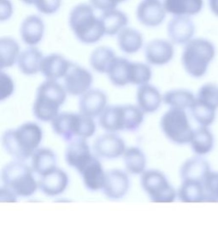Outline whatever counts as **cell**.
I'll list each match as a JSON object with an SVG mask.
<instances>
[{"mask_svg": "<svg viewBox=\"0 0 218 250\" xmlns=\"http://www.w3.org/2000/svg\"><path fill=\"white\" fill-rule=\"evenodd\" d=\"M30 168L23 161L15 160L4 165L2 170L3 186L13 191L17 197L28 198L34 194L39 187Z\"/></svg>", "mask_w": 218, "mask_h": 250, "instance_id": "cell-6", "label": "cell"}, {"mask_svg": "<svg viewBox=\"0 0 218 250\" xmlns=\"http://www.w3.org/2000/svg\"><path fill=\"white\" fill-rule=\"evenodd\" d=\"M129 122L128 105H109L99 116L100 125L106 131H128Z\"/></svg>", "mask_w": 218, "mask_h": 250, "instance_id": "cell-10", "label": "cell"}, {"mask_svg": "<svg viewBox=\"0 0 218 250\" xmlns=\"http://www.w3.org/2000/svg\"><path fill=\"white\" fill-rule=\"evenodd\" d=\"M44 56L42 52L34 46H31L21 52L17 65L25 75H35L41 72Z\"/></svg>", "mask_w": 218, "mask_h": 250, "instance_id": "cell-25", "label": "cell"}, {"mask_svg": "<svg viewBox=\"0 0 218 250\" xmlns=\"http://www.w3.org/2000/svg\"><path fill=\"white\" fill-rule=\"evenodd\" d=\"M34 5L40 13L53 15L59 10L62 5V0H37Z\"/></svg>", "mask_w": 218, "mask_h": 250, "instance_id": "cell-41", "label": "cell"}, {"mask_svg": "<svg viewBox=\"0 0 218 250\" xmlns=\"http://www.w3.org/2000/svg\"><path fill=\"white\" fill-rule=\"evenodd\" d=\"M160 128L165 137L175 144L186 145L191 142L194 130L183 109H169L161 118Z\"/></svg>", "mask_w": 218, "mask_h": 250, "instance_id": "cell-7", "label": "cell"}, {"mask_svg": "<svg viewBox=\"0 0 218 250\" xmlns=\"http://www.w3.org/2000/svg\"><path fill=\"white\" fill-rule=\"evenodd\" d=\"M163 101L165 104L173 108L191 110L196 102V97L193 92L188 89H172L165 93Z\"/></svg>", "mask_w": 218, "mask_h": 250, "instance_id": "cell-32", "label": "cell"}, {"mask_svg": "<svg viewBox=\"0 0 218 250\" xmlns=\"http://www.w3.org/2000/svg\"><path fill=\"white\" fill-rule=\"evenodd\" d=\"M20 45L17 40L10 37H2L0 39V67H11L17 62L20 56Z\"/></svg>", "mask_w": 218, "mask_h": 250, "instance_id": "cell-31", "label": "cell"}, {"mask_svg": "<svg viewBox=\"0 0 218 250\" xmlns=\"http://www.w3.org/2000/svg\"><path fill=\"white\" fill-rule=\"evenodd\" d=\"M17 195L14 193L13 191L10 190L9 188H5L4 186H2L1 188V195H0V199L1 202H17Z\"/></svg>", "mask_w": 218, "mask_h": 250, "instance_id": "cell-44", "label": "cell"}, {"mask_svg": "<svg viewBox=\"0 0 218 250\" xmlns=\"http://www.w3.org/2000/svg\"><path fill=\"white\" fill-rule=\"evenodd\" d=\"M145 58L153 66H164L168 64L174 57V46L171 41L153 40L145 46Z\"/></svg>", "mask_w": 218, "mask_h": 250, "instance_id": "cell-13", "label": "cell"}, {"mask_svg": "<svg viewBox=\"0 0 218 250\" xmlns=\"http://www.w3.org/2000/svg\"><path fill=\"white\" fill-rule=\"evenodd\" d=\"M20 1H22L25 4H27V5H33V4L34 5L37 0H20Z\"/></svg>", "mask_w": 218, "mask_h": 250, "instance_id": "cell-46", "label": "cell"}, {"mask_svg": "<svg viewBox=\"0 0 218 250\" xmlns=\"http://www.w3.org/2000/svg\"><path fill=\"white\" fill-rule=\"evenodd\" d=\"M191 112L195 121L200 126L209 127L215 121L217 111L201 105L197 102H195Z\"/></svg>", "mask_w": 218, "mask_h": 250, "instance_id": "cell-38", "label": "cell"}, {"mask_svg": "<svg viewBox=\"0 0 218 250\" xmlns=\"http://www.w3.org/2000/svg\"><path fill=\"white\" fill-rule=\"evenodd\" d=\"M107 102V95L103 91L97 89H89L80 96V112L91 118L97 117L106 108Z\"/></svg>", "mask_w": 218, "mask_h": 250, "instance_id": "cell-20", "label": "cell"}, {"mask_svg": "<svg viewBox=\"0 0 218 250\" xmlns=\"http://www.w3.org/2000/svg\"><path fill=\"white\" fill-rule=\"evenodd\" d=\"M79 173L82 176L84 184L89 191L103 190L106 182V173L97 156H93Z\"/></svg>", "mask_w": 218, "mask_h": 250, "instance_id": "cell-16", "label": "cell"}, {"mask_svg": "<svg viewBox=\"0 0 218 250\" xmlns=\"http://www.w3.org/2000/svg\"><path fill=\"white\" fill-rule=\"evenodd\" d=\"M152 79V69L145 63L131 62L130 83L141 86L149 83Z\"/></svg>", "mask_w": 218, "mask_h": 250, "instance_id": "cell-37", "label": "cell"}, {"mask_svg": "<svg viewBox=\"0 0 218 250\" xmlns=\"http://www.w3.org/2000/svg\"><path fill=\"white\" fill-rule=\"evenodd\" d=\"M44 23L36 15L27 16L21 24L20 36L24 43L35 46L42 41L44 35Z\"/></svg>", "mask_w": 218, "mask_h": 250, "instance_id": "cell-21", "label": "cell"}, {"mask_svg": "<svg viewBox=\"0 0 218 250\" xmlns=\"http://www.w3.org/2000/svg\"><path fill=\"white\" fill-rule=\"evenodd\" d=\"M15 91V83L9 74L1 73L0 79V100L3 102L4 100L10 98Z\"/></svg>", "mask_w": 218, "mask_h": 250, "instance_id": "cell-40", "label": "cell"}, {"mask_svg": "<svg viewBox=\"0 0 218 250\" xmlns=\"http://www.w3.org/2000/svg\"><path fill=\"white\" fill-rule=\"evenodd\" d=\"M54 132L69 142L74 139H88L94 135L96 125L93 118L81 112H62L51 121Z\"/></svg>", "mask_w": 218, "mask_h": 250, "instance_id": "cell-5", "label": "cell"}, {"mask_svg": "<svg viewBox=\"0 0 218 250\" xmlns=\"http://www.w3.org/2000/svg\"><path fill=\"white\" fill-rule=\"evenodd\" d=\"M196 102L213 110L218 109V85L214 83H207L198 89Z\"/></svg>", "mask_w": 218, "mask_h": 250, "instance_id": "cell-36", "label": "cell"}, {"mask_svg": "<svg viewBox=\"0 0 218 250\" xmlns=\"http://www.w3.org/2000/svg\"><path fill=\"white\" fill-rule=\"evenodd\" d=\"M117 43L121 51L131 55L142 49L143 37L138 30L126 26L118 33Z\"/></svg>", "mask_w": 218, "mask_h": 250, "instance_id": "cell-28", "label": "cell"}, {"mask_svg": "<svg viewBox=\"0 0 218 250\" xmlns=\"http://www.w3.org/2000/svg\"><path fill=\"white\" fill-rule=\"evenodd\" d=\"M56 167V156L49 148H38L32 156V169L37 175L44 176Z\"/></svg>", "mask_w": 218, "mask_h": 250, "instance_id": "cell-27", "label": "cell"}, {"mask_svg": "<svg viewBox=\"0 0 218 250\" xmlns=\"http://www.w3.org/2000/svg\"><path fill=\"white\" fill-rule=\"evenodd\" d=\"M0 20L5 21L10 19L13 12V5L10 0H1L0 3Z\"/></svg>", "mask_w": 218, "mask_h": 250, "instance_id": "cell-42", "label": "cell"}, {"mask_svg": "<svg viewBox=\"0 0 218 250\" xmlns=\"http://www.w3.org/2000/svg\"><path fill=\"white\" fill-rule=\"evenodd\" d=\"M64 85L55 80H45L37 89L33 112L37 119L51 122L59 114V109L66 100Z\"/></svg>", "mask_w": 218, "mask_h": 250, "instance_id": "cell-3", "label": "cell"}, {"mask_svg": "<svg viewBox=\"0 0 218 250\" xmlns=\"http://www.w3.org/2000/svg\"><path fill=\"white\" fill-rule=\"evenodd\" d=\"M68 22L74 36L86 44L97 43L105 35L103 23L94 8L88 3H79L71 10Z\"/></svg>", "mask_w": 218, "mask_h": 250, "instance_id": "cell-2", "label": "cell"}, {"mask_svg": "<svg viewBox=\"0 0 218 250\" xmlns=\"http://www.w3.org/2000/svg\"><path fill=\"white\" fill-rule=\"evenodd\" d=\"M163 4L173 17H191L201 12L204 0H164Z\"/></svg>", "mask_w": 218, "mask_h": 250, "instance_id": "cell-24", "label": "cell"}, {"mask_svg": "<svg viewBox=\"0 0 218 250\" xmlns=\"http://www.w3.org/2000/svg\"><path fill=\"white\" fill-rule=\"evenodd\" d=\"M70 63L71 62L60 54H50L44 57L41 73L47 80L57 81L65 77Z\"/></svg>", "mask_w": 218, "mask_h": 250, "instance_id": "cell-22", "label": "cell"}, {"mask_svg": "<svg viewBox=\"0 0 218 250\" xmlns=\"http://www.w3.org/2000/svg\"><path fill=\"white\" fill-rule=\"evenodd\" d=\"M179 200L183 203L205 202V188L201 182L195 181H182L177 192Z\"/></svg>", "mask_w": 218, "mask_h": 250, "instance_id": "cell-33", "label": "cell"}, {"mask_svg": "<svg viewBox=\"0 0 218 250\" xmlns=\"http://www.w3.org/2000/svg\"><path fill=\"white\" fill-rule=\"evenodd\" d=\"M90 5L96 10H113L116 9V5L112 3V0H89Z\"/></svg>", "mask_w": 218, "mask_h": 250, "instance_id": "cell-43", "label": "cell"}, {"mask_svg": "<svg viewBox=\"0 0 218 250\" xmlns=\"http://www.w3.org/2000/svg\"><path fill=\"white\" fill-rule=\"evenodd\" d=\"M214 135L208 127L200 126L193 132L190 145L195 154L198 156L208 154L214 147Z\"/></svg>", "mask_w": 218, "mask_h": 250, "instance_id": "cell-29", "label": "cell"}, {"mask_svg": "<svg viewBox=\"0 0 218 250\" xmlns=\"http://www.w3.org/2000/svg\"><path fill=\"white\" fill-rule=\"evenodd\" d=\"M130 188V179L126 172L112 169L106 173V182L103 193L107 198L118 200L124 198Z\"/></svg>", "mask_w": 218, "mask_h": 250, "instance_id": "cell-17", "label": "cell"}, {"mask_svg": "<svg viewBox=\"0 0 218 250\" xmlns=\"http://www.w3.org/2000/svg\"><path fill=\"white\" fill-rule=\"evenodd\" d=\"M91 73L75 63H70L69 68L64 77V87L71 96H82L92 85Z\"/></svg>", "mask_w": 218, "mask_h": 250, "instance_id": "cell-9", "label": "cell"}, {"mask_svg": "<svg viewBox=\"0 0 218 250\" xmlns=\"http://www.w3.org/2000/svg\"><path fill=\"white\" fill-rule=\"evenodd\" d=\"M93 149L96 156L106 159L119 158L126 150L125 142L113 133L100 135L95 140Z\"/></svg>", "mask_w": 218, "mask_h": 250, "instance_id": "cell-12", "label": "cell"}, {"mask_svg": "<svg viewBox=\"0 0 218 250\" xmlns=\"http://www.w3.org/2000/svg\"><path fill=\"white\" fill-rule=\"evenodd\" d=\"M126 0H112V3L115 4L116 6H118L119 3H123V2H126Z\"/></svg>", "mask_w": 218, "mask_h": 250, "instance_id": "cell-47", "label": "cell"}, {"mask_svg": "<svg viewBox=\"0 0 218 250\" xmlns=\"http://www.w3.org/2000/svg\"><path fill=\"white\" fill-rule=\"evenodd\" d=\"M215 56L214 43L206 39H193L186 43L182 50V66L189 76L199 79L207 73Z\"/></svg>", "mask_w": 218, "mask_h": 250, "instance_id": "cell-4", "label": "cell"}, {"mask_svg": "<svg viewBox=\"0 0 218 250\" xmlns=\"http://www.w3.org/2000/svg\"><path fill=\"white\" fill-rule=\"evenodd\" d=\"M43 140V131L33 122L24 123L15 129H8L2 136L4 151L17 160L25 161L32 158Z\"/></svg>", "mask_w": 218, "mask_h": 250, "instance_id": "cell-1", "label": "cell"}, {"mask_svg": "<svg viewBox=\"0 0 218 250\" xmlns=\"http://www.w3.org/2000/svg\"><path fill=\"white\" fill-rule=\"evenodd\" d=\"M211 172L212 169L208 162L197 155L183 163L180 168V176L182 181H198L204 185V181Z\"/></svg>", "mask_w": 218, "mask_h": 250, "instance_id": "cell-18", "label": "cell"}, {"mask_svg": "<svg viewBox=\"0 0 218 250\" xmlns=\"http://www.w3.org/2000/svg\"><path fill=\"white\" fill-rule=\"evenodd\" d=\"M126 171L131 175H142L145 171L147 159L141 149L136 146L127 148L124 153Z\"/></svg>", "mask_w": 218, "mask_h": 250, "instance_id": "cell-35", "label": "cell"}, {"mask_svg": "<svg viewBox=\"0 0 218 250\" xmlns=\"http://www.w3.org/2000/svg\"><path fill=\"white\" fill-rule=\"evenodd\" d=\"M116 57L115 53L109 47H97L89 56V64L97 73H107Z\"/></svg>", "mask_w": 218, "mask_h": 250, "instance_id": "cell-34", "label": "cell"}, {"mask_svg": "<svg viewBox=\"0 0 218 250\" xmlns=\"http://www.w3.org/2000/svg\"><path fill=\"white\" fill-rule=\"evenodd\" d=\"M208 4L212 14L218 17V0H208Z\"/></svg>", "mask_w": 218, "mask_h": 250, "instance_id": "cell-45", "label": "cell"}, {"mask_svg": "<svg viewBox=\"0 0 218 250\" xmlns=\"http://www.w3.org/2000/svg\"><path fill=\"white\" fill-rule=\"evenodd\" d=\"M195 33V25L189 17H173L167 25V34L172 43L186 44Z\"/></svg>", "mask_w": 218, "mask_h": 250, "instance_id": "cell-14", "label": "cell"}, {"mask_svg": "<svg viewBox=\"0 0 218 250\" xmlns=\"http://www.w3.org/2000/svg\"><path fill=\"white\" fill-rule=\"evenodd\" d=\"M166 13L160 0H142L136 8V16L143 26L155 27L163 23Z\"/></svg>", "mask_w": 218, "mask_h": 250, "instance_id": "cell-11", "label": "cell"}, {"mask_svg": "<svg viewBox=\"0 0 218 250\" xmlns=\"http://www.w3.org/2000/svg\"><path fill=\"white\" fill-rule=\"evenodd\" d=\"M69 179L66 172L56 168L47 175L41 176L39 181L40 190L49 197H56L62 194L68 186Z\"/></svg>", "mask_w": 218, "mask_h": 250, "instance_id": "cell-19", "label": "cell"}, {"mask_svg": "<svg viewBox=\"0 0 218 250\" xmlns=\"http://www.w3.org/2000/svg\"><path fill=\"white\" fill-rule=\"evenodd\" d=\"M131 62V61L124 57H116L107 73L113 85L123 87L130 83Z\"/></svg>", "mask_w": 218, "mask_h": 250, "instance_id": "cell-30", "label": "cell"}, {"mask_svg": "<svg viewBox=\"0 0 218 250\" xmlns=\"http://www.w3.org/2000/svg\"><path fill=\"white\" fill-rule=\"evenodd\" d=\"M141 184L150 200L155 203H172L176 192L162 172L157 169L145 170L141 176Z\"/></svg>", "mask_w": 218, "mask_h": 250, "instance_id": "cell-8", "label": "cell"}, {"mask_svg": "<svg viewBox=\"0 0 218 250\" xmlns=\"http://www.w3.org/2000/svg\"><path fill=\"white\" fill-rule=\"evenodd\" d=\"M99 18L103 23L105 35L108 36L118 35V33L128 24L127 16L117 9L103 11Z\"/></svg>", "mask_w": 218, "mask_h": 250, "instance_id": "cell-26", "label": "cell"}, {"mask_svg": "<svg viewBox=\"0 0 218 250\" xmlns=\"http://www.w3.org/2000/svg\"><path fill=\"white\" fill-rule=\"evenodd\" d=\"M93 156L86 139H74L66 146L65 159L66 164L80 172Z\"/></svg>", "mask_w": 218, "mask_h": 250, "instance_id": "cell-15", "label": "cell"}, {"mask_svg": "<svg viewBox=\"0 0 218 250\" xmlns=\"http://www.w3.org/2000/svg\"><path fill=\"white\" fill-rule=\"evenodd\" d=\"M162 101L161 94L154 86L149 83L139 86L136 92V102L139 108L145 113H152L157 111Z\"/></svg>", "mask_w": 218, "mask_h": 250, "instance_id": "cell-23", "label": "cell"}, {"mask_svg": "<svg viewBox=\"0 0 218 250\" xmlns=\"http://www.w3.org/2000/svg\"><path fill=\"white\" fill-rule=\"evenodd\" d=\"M205 202H218V172H211L204 181Z\"/></svg>", "mask_w": 218, "mask_h": 250, "instance_id": "cell-39", "label": "cell"}]
</instances>
